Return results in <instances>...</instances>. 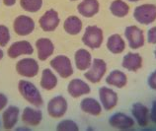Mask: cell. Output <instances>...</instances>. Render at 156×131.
<instances>
[{
    "mask_svg": "<svg viewBox=\"0 0 156 131\" xmlns=\"http://www.w3.org/2000/svg\"><path fill=\"white\" fill-rule=\"evenodd\" d=\"M20 95L29 104L36 108H41L44 105V99L37 86L28 80H20L18 83Z\"/></svg>",
    "mask_w": 156,
    "mask_h": 131,
    "instance_id": "1",
    "label": "cell"
},
{
    "mask_svg": "<svg viewBox=\"0 0 156 131\" xmlns=\"http://www.w3.org/2000/svg\"><path fill=\"white\" fill-rule=\"evenodd\" d=\"M104 33L103 30L95 25L87 26L82 36V43L85 47L91 50H98L103 44Z\"/></svg>",
    "mask_w": 156,
    "mask_h": 131,
    "instance_id": "2",
    "label": "cell"
},
{
    "mask_svg": "<svg viewBox=\"0 0 156 131\" xmlns=\"http://www.w3.org/2000/svg\"><path fill=\"white\" fill-rule=\"evenodd\" d=\"M133 18L141 25H149L156 21V5L152 3H144L135 7Z\"/></svg>",
    "mask_w": 156,
    "mask_h": 131,
    "instance_id": "3",
    "label": "cell"
},
{
    "mask_svg": "<svg viewBox=\"0 0 156 131\" xmlns=\"http://www.w3.org/2000/svg\"><path fill=\"white\" fill-rule=\"evenodd\" d=\"M50 64L52 70L63 79L69 78L73 75V72H74L71 60L66 55L60 54L55 56L51 60Z\"/></svg>",
    "mask_w": 156,
    "mask_h": 131,
    "instance_id": "4",
    "label": "cell"
},
{
    "mask_svg": "<svg viewBox=\"0 0 156 131\" xmlns=\"http://www.w3.org/2000/svg\"><path fill=\"white\" fill-rule=\"evenodd\" d=\"M107 72V63L102 58H94L92 64L84 73L85 79L90 83L97 84L104 78Z\"/></svg>",
    "mask_w": 156,
    "mask_h": 131,
    "instance_id": "5",
    "label": "cell"
},
{
    "mask_svg": "<svg viewBox=\"0 0 156 131\" xmlns=\"http://www.w3.org/2000/svg\"><path fill=\"white\" fill-rule=\"evenodd\" d=\"M16 71L24 78H34L39 74L40 65L38 61L32 57H25L16 63Z\"/></svg>",
    "mask_w": 156,
    "mask_h": 131,
    "instance_id": "6",
    "label": "cell"
},
{
    "mask_svg": "<svg viewBox=\"0 0 156 131\" xmlns=\"http://www.w3.org/2000/svg\"><path fill=\"white\" fill-rule=\"evenodd\" d=\"M68 109L67 100L63 96L58 95L48 101L47 110L48 115L52 118H62Z\"/></svg>",
    "mask_w": 156,
    "mask_h": 131,
    "instance_id": "7",
    "label": "cell"
},
{
    "mask_svg": "<svg viewBox=\"0 0 156 131\" xmlns=\"http://www.w3.org/2000/svg\"><path fill=\"white\" fill-rule=\"evenodd\" d=\"M125 36L129 47L131 50H138L142 47L145 43V36L144 33L140 28L137 26H129L125 30Z\"/></svg>",
    "mask_w": 156,
    "mask_h": 131,
    "instance_id": "8",
    "label": "cell"
},
{
    "mask_svg": "<svg viewBox=\"0 0 156 131\" xmlns=\"http://www.w3.org/2000/svg\"><path fill=\"white\" fill-rule=\"evenodd\" d=\"M36 28L35 21L30 16L19 15L13 22V30L16 35L20 36H27L34 32Z\"/></svg>",
    "mask_w": 156,
    "mask_h": 131,
    "instance_id": "9",
    "label": "cell"
},
{
    "mask_svg": "<svg viewBox=\"0 0 156 131\" xmlns=\"http://www.w3.org/2000/svg\"><path fill=\"white\" fill-rule=\"evenodd\" d=\"M109 124L112 128L118 130H129L134 127L133 117L124 112H115L109 118Z\"/></svg>",
    "mask_w": 156,
    "mask_h": 131,
    "instance_id": "10",
    "label": "cell"
},
{
    "mask_svg": "<svg viewBox=\"0 0 156 131\" xmlns=\"http://www.w3.org/2000/svg\"><path fill=\"white\" fill-rule=\"evenodd\" d=\"M59 15L55 9L47 10L39 20L40 27L44 32H53L59 26Z\"/></svg>",
    "mask_w": 156,
    "mask_h": 131,
    "instance_id": "11",
    "label": "cell"
},
{
    "mask_svg": "<svg viewBox=\"0 0 156 131\" xmlns=\"http://www.w3.org/2000/svg\"><path fill=\"white\" fill-rule=\"evenodd\" d=\"M102 108L105 110H112L117 106L119 102L118 94L109 87H101L98 92Z\"/></svg>",
    "mask_w": 156,
    "mask_h": 131,
    "instance_id": "12",
    "label": "cell"
},
{
    "mask_svg": "<svg viewBox=\"0 0 156 131\" xmlns=\"http://www.w3.org/2000/svg\"><path fill=\"white\" fill-rule=\"evenodd\" d=\"M34 53V47L28 40H17L8 47L7 54L10 58H18L22 55H32Z\"/></svg>",
    "mask_w": 156,
    "mask_h": 131,
    "instance_id": "13",
    "label": "cell"
},
{
    "mask_svg": "<svg viewBox=\"0 0 156 131\" xmlns=\"http://www.w3.org/2000/svg\"><path fill=\"white\" fill-rule=\"evenodd\" d=\"M90 92H91V88H90L89 84L80 78H74L70 80L67 85L68 95L74 98V99H78L80 97L88 95Z\"/></svg>",
    "mask_w": 156,
    "mask_h": 131,
    "instance_id": "14",
    "label": "cell"
},
{
    "mask_svg": "<svg viewBox=\"0 0 156 131\" xmlns=\"http://www.w3.org/2000/svg\"><path fill=\"white\" fill-rule=\"evenodd\" d=\"M21 119L25 125L36 127L39 126L43 120V112L36 106H26L21 114Z\"/></svg>",
    "mask_w": 156,
    "mask_h": 131,
    "instance_id": "15",
    "label": "cell"
},
{
    "mask_svg": "<svg viewBox=\"0 0 156 131\" xmlns=\"http://www.w3.org/2000/svg\"><path fill=\"white\" fill-rule=\"evenodd\" d=\"M20 118V109L16 105H9L2 112V126L4 129L11 130L17 125Z\"/></svg>",
    "mask_w": 156,
    "mask_h": 131,
    "instance_id": "16",
    "label": "cell"
},
{
    "mask_svg": "<svg viewBox=\"0 0 156 131\" xmlns=\"http://www.w3.org/2000/svg\"><path fill=\"white\" fill-rule=\"evenodd\" d=\"M131 115L140 127H146L149 124V109L145 105L141 103L133 104L131 106Z\"/></svg>",
    "mask_w": 156,
    "mask_h": 131,
    "instance_id": "17",
    "label": "cell"
},
{
    "mask_svg": "<svg viewBox=\"0 0 156 131\" xmlns=\"http://www.w3.org/2000/svg\"><path fill=\"white\" fill-rule=\"evenodd\" d=\"M36 50L38 58L41 61L48 59L55 52V44L48 38H40L36 42Z\"/></svg>",
    "mask_w": 156,
    "mask_h": 131,
    "instance_id": "18",
    "label": "cell"
},
{
    "mask_svg": "<svg viewBox=\"0 0 156 131\" xmlns=\"http://www.w3.org/2000/svg\"><path fill=\"white\" fill-rule=\"evenodd\" d=\"M77 11L85 18H93L100 11V3L98 0H82L77 5Z\"/></svg>",
    "mask_w": 156,
    "mask_h": 131,
    "instance_id": "19",
    "label": "cell"
},
{
    "mask_svg": "<svg viewBox=\"0 0 156 131\" xmlns=\"http://www.w3.org/2000/svg\"><path fill=\"white\" fill-rule=\"evenodd\" d=\"M80 109L84 113H87L92 116H99L102 113V105L100 101L91 97H86L80 102Z\"/></svg>",
    "mask_w": 156,
    "mask_h": 131,
    "instance_id": "20",
    "label": "cell"
},
{
    "mask_svg": "<svg viewBox=\"0 0 156 131\" xmlns=\"http://www.w3.org/2000/svg\"><path fill=\"white\" fill-rule=\"evenodd\" d=\"M143 59L137 52H129L122 57V66L128 71L136 72L142 67Z\"/></svg>",
    "mask_w": 156,
    "mask_h": 131,
    "instance_id": "21",
    "label": "cell"
},
{
    "mask_svg": "<svg viewBox=\"0 0 156 131\" xmlns=\"http://www.w3.org/2000/svg\"><path fill=\"white\" fill-rule=\"evenodd\" d=\"M92 54L85 48H79L74 53V63L78 70L86 71L92 64Z\"/></svg>",
    "mask_w": 156,
    "mask_h": 131,
    "instance_id": "22",
    "label": "cell"
},
{
    "mask_svg": "<svg viewBox=\"0 0 156 131\" xmlns=\"http://www.w3.org/2000/svg\"><path fill=\"white\" fill-rule=\"evenodd\" d=\"M105 81L107 85L111 86V87L122 89L128 84V76L126 75L125 72L119 70V69H115L109 73Z\"/></svg>",
    "mask_w": 156,
    "mask_h": 131,
    "instance_id": "23",
    "label": "cell"
},
{
    "mask_svg": "<svg viewBox=\"0 0 156 131\" xmlns=\"http://www.w3.org/2000/svg\"><path fill=\"white\" fill-rule=\"evenodd\" d=\"M106 47L107 50L113 54H121L126 50V42L121 35L114 34L107 40Z\"/></svg>",
    "mask_w": 156,
    "mask_h": 131,
    "instance_id": "24",
    "label": "cell"
},
{
    "mask_svg": "<svg viewBox=\"0 0 156 131\" xmlns=\"http://www.w3.org/2000/svg\"><path fill=\"white\" fill-rule=\"evenodd\" d=\"M57 84H58V79L52 69L44 68L42 71V76H41V87L46 91H51L56 88Z\"/></svg>",
    "mask_w": 156,
    "mask_h": 131,
    "instance_id": "25",
    "label": "cell"
},
{
    "mask_svg": "<svg viewBox=\"0 0 156 131\" xmlns=\"http://www.w3.org/2000/svg\"><path fill=\"white\" fill-rule=\"evenodd\" d=\"M63 29L66 34L70 36H76L80 34L83 29V23L78 16H69L63 22Z\"/></svg>",
    "mask_w": 156,
    "mask_h": 131,
    "instance_id": "26",
    "label": "cell"
},
{
    "mask_svg": "<svg viewBox=\"0 0 156 131\" xmlns=\"http://www.w3.org/2000/svg\"><path fill=\"white\" fill-rule=\"evenodd\" d=\"M110 12L117 18H125L129 13V6L124 0H113L110 4Z\"/></svg>",
    "mask_w": 156,
    "mask_h": 131,
    "instance_id": "27",
    "label": "cell"
},
{
    "mask_svg": "<svg viewBox=\"0 0 156 131\" xmlns=\"http://www.w3.org/2000/svg\"><path fill=\"white\" fill-rule=\"evenodd\" d=\"M20 6L29 13H37L43 7V0H20Z\"/></svg>",
    "mask_w": 156,
    "mask_h": 131,
    "instance_id": "28",
    "label": "cell"
},
{
    "mask_svg": "<svg viewBox=\"0 0 156 131\" xmlns=\"http://www.w3.org/2000/svg\"><path fill=\"white\" fill-rule=\"evenodd\" d=\"M56 130L58 131H78L79 126L72 119H62L60 120L56 126Z\"/></svg>",
    "mask_w": 156,
    "mask_h": 131,
    "instance_id": "29",
    "label": "cell"
},
{
    "mask_svg": "<svg viewBox=\"0 0 156 131\" xmlns=\"http://www.w3.org/2000/svg\"><path fill=\"white\" fill-rule=\"evenodd\" d=\"M11 40V34L8 27L5 25H0V47H4L9 43Z\"/></svg>",
    "mask_w": 156,
    "mask_h": 131,
    "instance_id": "30",
    "label": "cell"
},
{
    "mask_svg": "<svg viewBox=\"0 0 156 131\" xmlns=\"http://www.w3.org/2000/svg\"><path fill=\"white\" fill-rule=\"evenodd\" d=\"M146 40L148 43L150 44H156V26L151 27L148 31H147Z\"/></svg>",
    "mask_w": 156,
    "mask_h": 131,
    "instance_id": "31",
    "label": "cell"
},
{
    "mask_svg": "<svg viewBox=\"0 0 156 131\" xmlns=\"http://www.w3.org/2000/svg\"><path fill=\"white\" fill-rule=\"evenodd\" d=\"M147 85L150 89L156 92V70L152 71L147 78Z\"/></svg>",
    "mask_w": 156,
    "mask_h": 131,
    "instance_id": "32",
    "label": "cell"
},
{
    "mask_svg": "<svg viewBox=\"0 0 156 131\" xmlns=\"http://www.w3.org/2000/svg\"><path fill=\"white\" fill-rule=\"evenodd\" d=\"M149 118L150 121L156 123V100H154L152 102V105H151V109L149 110Z\"/></svg>",
    "mask_w": 156,
    "mask_h": 131,
    "instance_id": "33",
    "label": "cell"
},
{
    "mask_svg": "<svg viewBox=\"0 0 156 131\" xmlns=\"http://www.w3.org/2000/svg\"><path fill=\"white\" fill-rule=\"evenodd\" d=\"M8 105V98L5 94L0 93V112H3L7 108Z\"/></svg>",
    "mask_w": 156,
    "mask_h": 131,
    "instance_id": "34",
    "label": "cell"
},
{
    "mask_svg": "<svg viewBox=\"0 0 156 131\" xmlns=\"http://www.w3.org/2000/svg\"><path fill=\"white\" fill-rule=\"evenodd\" d=\"M16 1H17V0H2V2H3L4 5L8 6V7H11V6L15 5Z\"/></svg>",
    "mask_w": 156,
    "mask_h": 131,
    "instance_id": "35",
    "label": "cell"
},
{
    "mask_svg": "<svg viewBox=\"0 0 156 131\" xmlns=\"http://www.w3.org/2000/svg\"><path fill=\"white\" fill-rule=\"evenodd\" d=\"M3 56H4V52H3V50H2L1 47H0V60H1V59L3 58Z\"/></svg>",
    "mask_w": 156,
    "mask_h": 131,
    "instance_id": "36",
    "label": "cell"
},
{
    "mask_svg": "<svg viewBox=\"0 0 156 131\" xmlns=\"http://www.w3.org/2000/svg\"><path fill=\"white\" fill-rule=\"evenodd\" d=\"M17 130H30V128H26V127H20V128H17Z\"/></svg>",
    "mask_w": 156,
    "mask_h": 131,
    "instance_id": "37",
    "label": "cell"
},
{
    "mask_svg": "<svg viewBox=\"0 0 156 131\" xmlns=\"http://www.w3.org/2000/svg\"><path fill=\"white\" fill-rule=\"evenodd\" d=\"M128 1H129V2H138V1H140V0H128Z\"/></svg>",
    "mask_w": 156,
    "mask_h": 131,
    "instance_id": "38",
    "label": "cell"
},
{
    "mask_svg": "<svg viewBox=\"0 0 156 131\" xmlns=\"http://www.w3.org/2000/svg\"><path fill=\"white\" fill-rule=\"evenodd\" d=\"M154 57H155V58H156V48H155V50H154Z\"/></svg>",
    "mask_w": 156,
    "mask_h": 131,
    "instance_id": "39",
    "label": "cell"
},
{
    "mask_svg": "<svg viewBox=\"0 0 156 131\" xmlns=\"http://www.w3.org/2000/svg\"><path fill=\"white\" fill-rule=\"evenodd\" d=\"M70 1H77V0H70Z\"/></svg>",
    "mask_w": 156,
    "mask_h": 131,
    "instance_id": "40",
    "label": "cell"
},
{
    "mask_svg": "<svg viewBox=\"0 0 156 131\" xmlns=\"http://www.w3.org/2000/svg\"><path fill=\"white\" fill-rule=\"evenodd\" d=\"M0 126H1V122H0Z\"/></svg>",
    "mask_w": 156,
    "mask_h": 131,
    "instance_id": "41",
    "label": "cell"
}]
</instances>
